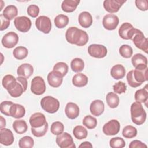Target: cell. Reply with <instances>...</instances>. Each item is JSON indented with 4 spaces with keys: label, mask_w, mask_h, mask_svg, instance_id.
I'll return each mask as SVG.
<instances>
[{
    "label": "cell",
    "mask_w": 148,
    "mask_h": 148,
    "mask_svg": "<svg viewBox=\"0 0 148 148\" xmlns=\"http://www.w3.org/2000/svg\"><path fill=\"white\" fill-rule=\"evenodd\" d=\"M65 38L68 43L78 46H84L88 41L87 33L76 27H71L67 29Z\"/></svg>",
    "instance_id": "cell-1"
},
{
    "label": "cell",
    "mask_w": 148,
    "mask_h": 148,
    "mask_svg": "<svg viewBox=\"0 0 148 148\" xmlns=\"http://www.w3.org/2000/svg\"><path fill=\"white\" fill-rule=\"evenodd\" d=\"M2 84L12 97H19L24 92L23 85L12 75H5L2 79Z\"/></svg>",
    "instance_id": "cell-2"
},
{
    "label": "cell",
    "mask_w": 148,
    "mask_h": 148,
    "mask_svg": "<svg viewBox=\"0 0 148 148\" xmlns=\"http://www.w3.org/2000/svg\"><path fill=\"white\" fill-rule=\"evenodd\" d=\"M131 117L132 121L138 125H142L146 119V113L143 109L141 103L134 102L131 106Z\"/></svg>",
    "instance_id": "cell-3"
},
{
    "label": "cell",
    "mask_w": 148,
    "mask_h": 148,
    "mask_svg": "<svg viewBox=\"0 0 148 148\" xmlns=\"http://www.w3.org/2000/svg\"><path fill=\"white\" fill-rule=\"evenodd\" d=\"M40 106L46 112L54 113L60 108V102L52 96H46L41 99Z\"/></svg>",
    "instance_id": "cell-4"
},
{
    "label": "cell",
    "mask_w": 148,
    "mask_h": 148,
    "mask_svg": "<svg viewBox=\"0 0 148 148\" xmlns=\"http://www.w3.org/2000/svg\"><path fill=\"white\" fill-rule=\"evenodd\" d=\"M138 31V29L134 28L130 23H124L119 29V35L123 39L132 40Z\"/></svg>",
    "instance_id": "cell-5"
},
{
    "label": "cell",
    "mask_w": 148,
    "mask_h": 148,
    "mask_svg": "<svg viewBox=\"0 0 148 148\" xmlns=\"http://www.w3.org/2000/svg\"><path fill=\"white\" fill-rule=\"evenodd\" d=\"M56 143L61 148H75L72 136L68 132H62L56 137Z\"/></svg>",
    "instance_id": "cell-6"
},
{
    "label": "cell",
    "mask_w": 148,
    "mask_h": 148,
    "mask_svg": "<svg viewBox=\"0 0 148 148\" xmlns=\"http://www.w3.org/2000/svg\"><path fill=\"white\" fill-rule=\"evenodd\" d=\"M31 92L37 95L43 94L46 91V84L44 79L40 76L34 77L31 84Z\"/></svg>",
    "instance_id": "cell-7"
},
{
    "label": "cell",
    "mask_w": 148,
    "mask_h": 148,
    "mask_svg": "<svg viewBox=\"0 0 148 148\" xmlns=\"http://www.w3.org/2000/svg\"><path fill=\"white\" fill-rule=\"evenodd\" d=\"M132 40L137 48L144 51L146 53H147L148 40L140 30L138 29L137 32L133 36Z\"/></svg>",
    "instance_id": "cell-8"
},
{
    "label": "cell",
    "mask_w": 148,
    "mask_h": 148,
    "mask_svg": "<svg viewBox=\"0 0 148 148\" xmlns=\"http://www.w3.org/2000/svg\"><path fill=\"white\" fill-rule=\"evenodd\" d=\"M36 28L44 34H49L51 29V22L49 17L46 16H40L35 20Z\"/></svg>",
    "instance_id": "cell-9"
},
{
    "label": "cell",
    "mask_w": 148,
    "mask_h": 148,
    "mask_svg": "<svg viewBox=\"0 0 148 148\" xmlns=\"http://www.w3.org/2000/svg\"><path fill=\"white\" fill-rule=\"evenodd\" d=\"M14 24L16 29L21 32H28L32 25L31 20L26 16H19L14 18Z\"/></svg>",
    "instance_id": "cell-10"
},
{
    "label": "cell",
    "mask_w": 148,
    "mask_h": 148,
    "mask_svg": "<svg viewBox=\"0 0 148 148\" xmlns=\"http://www.w3.org/2000/svg\"><path fill=\"white\" fill-rule=\"evenodd\" d=\"M106 47L99 44H92L88 47V54L93 57L97 58H102L105 57L107 54Z\"/></svg>",
    "instance_id": "cell-11"
},
{
    "label": "cell",
    "mask_w": 148,
    "mask_h": 148,
    "mask_svg": "<svg viewBox=\"0 0 148 148\" xmlns=\"http://www.w3.org/2000/svg\"><path fill=\"white\" fill-rule=\"evenodd\" d=\"M120 129V123L117 120L113 119L104 124L102 128V131L105 135L110 136L117 134Z\"/></svg>",
    "instance_id": "cell-12"
},
{
    "label": "cell",
    "mask_w": 148,
    "mask_h": 148,
    "mask_svg": "<svg viewBox=\"0 0 148 148\" xmlns=\"http://www.w3.org/2000/svg\"><path fill=\"white\" fill-rule=\"evenodd\" d=\"M18 35L13 31L6 33L2 38L1 42L2 45L8 49L13 48L18 42Z\"/></svg>",
    "instance_id": "cell-13"
},
{
    "label": "cell",
    "mask_w": 148,
    "mask_h": 148,
    "mask_svg": "<svg viewBox=\"0 0 148 148\" xmlns=\"http://www.w3.org/2000/svg\"><path fill=\"white\" fill-rule=\"evenodd\" d=\"M119 23V17L113 14H108L105 15L102 20L103 27L107 30H114L116 28Z\"/></svg>",
    "instance_id": "cell-14"
},
{
    "label": "cell",
    "mask_w": 148,
    "mask_h": 148,
    "mask_svg": "<svg viewBox=\"0 0 148 148\" xmlns=\"http://www.w3.org/2000/svg\"><path fill=\"white\" fill-rule=\"evenodd\" d=\"M125 2V0H105L103 1V5L107 12L113 13L117 12Z\"/></svg>",
    "instance_id": "cell-15"
},
{
    "label": "cell",
    "mask_w": 148,
    "mask_h": 148,
    "mask_svg": "<svg viewBox=\"0 0 148 148\" xmlns=\"http://www.w3.org/2000/svg\"><path fill=\"white\" fill-rule=\"evenodd\" d=\"M131 62L135 69L144 70L147 68V59L140 53L134 54L131 58Z\"/></svg>",
    "instance_id": "cell-16"
},
{
    "label": "cell",
    "mask_w": 148,
    "mask_h": 148,
    "mask_svg": "<svg viewBox=\"0 0 148 148\" xmlns=\"http://www.w3.org/2000/svg\"><path fill=\"white\" fill-rule=\"evenodd\" d=\"M29 124L32 128H40L43 127L46 123L45 116L40 112L32 114L29 118Z\"/></svg>",
    "instance_id": "cell-17"
},
{
    "label": "cell",
    "mask_w": 148,
    "mask_h": 148,
    "mask_svg": "<svg viewBox=\"0 0 148 148\" xmlns=\"http://www.w3.org/2000/svg\"><path fill=\"white\" fill-rule=\"evenodd\" d=\"M47 79L49 84L51 87L57 88L61 85L63 80V76L59 72L53 70L47 75Z\"/></svg>",
    "instance_id": "cell-18"
},
{
    "label": "cell",
    "mask_w": 148,
    "mask_h": 148,
    "mask_svg": "<svg viewBox=\"0 0 148 148\" xmlns=\"http://www.w3.org/2000/svg\"><path fill=\"white\" fill-rule=\"evenodd\" d=\"M14 140L13 132L11 130L3 128L0 130V143L5 146L11 145Z\"/></svg>",
    "instance_id": "cell-19"
},
{
    "label": "cell",
    "mask_w": 148,
    "mask_h": 148,
    "mask_svg": "<svg viewBox=\"0 0 148 148\" xmlns=\"http://www.w3.org/2000/svg\"><path fill=\"white\" fill-rule=\"evenodd\" d=\"M65 112L68 118L73 120L79 116L80 110L77 104L73 102H68L65 106Z\"/></svg>",
    "instance_id": "cell-20"
},
{
    "label": "cell",
    "mask_w": 148,
    "mask_h": 148,
    "mask_svg": "<svg viewBox=\"0 0 148 148\" xmlns=\"http://www.w3.org/2000/svg\"><path fill=\"white\" fill-rule=\"evenodd\" d=\"M105 106L102 101L96 99L93 101L90 106L91 113L95 116H99L104 111Z\"/></svg>",
    "instance_id": "cell-21"
},
{
    "label": "cell",
    "mask_w": 148,
    "mask_h": 148,
    "mask_svg": "<svg viewBox=\"0 0 148 148\" xmlns=\"http://www.w3.org/2000/svg\"><path fill=\"white\" fill-rule=\"evenodd\" d=\"M78 21L79 24L83 28H89L92 24V17L91 14L86 11L82 12L79 15Z\"/></svg>",
    "instance_id": "cell-22"
},
{
    "label": "cell",
    "mask_w": 148,
    "mask_h": 148,
    "mask_svg": "<svg viewBox=\"0 0 148 148\" xmlns=\"http://www.w3.org/2000/svg\"><path fill=\"white\" fill-rule=\"evenodd\" d=\"M34 72L33 66L28 63H24L20 65L17 70V73L18 76L24 77L28 79Z\"/></svg>",
    "instance_id": "cell-23"
},
{
    "label": "cell",
    "mask_w": 148,
    "mask_h": 148,
    "mask_svg": "<svg viewBox=\"0 0 148 148\" xmlns=\"http://www.w3.org/2000/svg\"><path fill=\"white\" fill-rule=\"evenodd\" d=\"M148 68H146L144 70H138L135 69L132 70V75L136 83H137L140 86L143 83L148 80V74H147Z\"/></svg>",
    "instance_id": "cell-24"
},
{
    "label": "cell",
    "mask_w": 148,
    "mask_h": 148,
    "mask_svg": "<svg viewBox=\"0 0 148 148\" xmlns=\"http://www.w3.org/2000/svg\"><path fill=\"white\" fill-rule=\"evenodd\" d=\"M10 116L16 119H20L24 116L25 114V108L20 104L13 103L10 110Z\"/></svg>",
    "instance_id": "cell-25"
},
{
    "label": "cell",
    "mask_w": 148,
    "mask_h": 148,
    "mask_svg": "<svg viewBox=\"0 0 148 148\" xmlns=\"http://www.w3.org/2000/svg\"><path fill=\"white\" fill-rule=\"evenodd\" d=\"M125 68L121 64L115 65L111 68L110 75L113 79L116 80L123 79L125 76Z\"/></svg>",
    "instance_id": "cell-26"
},
{
    "label": "cell",
    "mask_w": 148,
    "mask_h": 148,
    "mask_svg": "<svg viewBox=\"0 0 148 148\" xmlns=\"http://www.w3.org/2000/svg\"><path fill=\"white\" fill-rule=\"evenodd\" d=\"M79 3V0H64L61 4V9L65 12L71 13L76 10Z\"/></svg>",
    "instance_id": "cell-27"
},
{
    "label": "cell",
    "mask_w": 148,
    "mask_h": 148,
    "mask_svg": "<svg viewBox=\"0 0 148 148\" xmlns=\"http://www.w3.org/2000/svg\"><path fill=\"white\" fill-rule=\"evenodd\" d=\"M88 79L86 75L82 73L75 74L72 77L73 84L77 87H82L87 85Z\"/></svg>",
    "instance_id": "cell-28"
},
{
    "label": "cell",
    "mask_w": 148,
    "mask_h": 148,
    "mask_svg": "<svg viewBox=\"0 0 148 148\" xmlns=\"http://www.w3.org/2000/svg\"><path fill=\"white\" fill-rule=\"evenodd\" d=\"M18 14V10L14 5H8L3 10L2 15L8 20H12L15 18Z\"/></svg>",
    "instance_id": "cell-29"
},
{
    "label": "cell",
    "mask_w": 148,
    "mask_h": 148,
    "mask_svg": "<svg viewBox=\"0 0 148 148\" xmlns=\"http://www.w3.org/2000/svg\"><path fill=\"white\" fill-rule=\"evenodd\" d=\"M147 85H146L143 88L137 90L135 93V99L140 103H146L148 100Z\"/></svg>",
    "instance_id": "cell-30"
},
{
    "label": "cell",
    "mask_w": 148,
    "mask_h": 148,
    "mask_svg": "<svg viewBox=\"0 0 148 148\" xmlns=\"http://www.w3.org/2000/svg\"><path fill=\"white\" fill-rule=\"evenodd\" d=\"M13 130L18 134L25 133L28 130V125L25 121L23 120H16L13 123Z\"/></svg>",
    "instance_id": "cell-31"
},
{
    "label": "cell",
    "mask_w": 148,
    "mask_h": 148,
    "mask_svg": "<svg viewBox=\"0 0 148 148\" xmlns=\"http://www.w3.org/2000/svg\"><path fill=\"white\" fill-rule=\"evenodd\" d=\"M106 101L108 105L110 108H116L119 104V98L114 92H110L108 93L106 97Z\"/></svg>",
    "instance_id": "cell-32"
},
{
    "label": "cell",
    "mask_w": 148,
    "mask_h": 148,
    "mask_svg": "<svg viewBox=\"0 0 148 148\" xmlns=\"http://www.w3.org/2000/svg\"><path fill=\"white\" fill-rule=\"evenodd\" d=\"M71 69L75 72H80L84 68V62L82 58H75L71 62Z\"/></svg>",
    "instance_id": "cell-33"
},
{
    "label": "cell",
    "mask_w": 148,
    "mask_h": 148,
    "mask_svg": "<svg viewBox=\"0 0 148 148\" xmlns=\"http://www.w3.org/2000/svg\"><path fill=\"white\" fill-rule=\"evenodd\" d=\"M28 54V49L22 46L16 47L13 51V56L17 60H23L27 57Z\"/></svg>",
    "instance_id": "cell-34"
},
{
    "label": "cell",
    "mask_w": 148,
    "mask_h": 148,
    "mask_svg": "<svg viewBox=\"0 0 148 148\" xmlns=\"http://www.w3.org/2000/svg\"><path fill=\"white\" fill-rule=\"evenodd\" d=\"M54 24L58 28H63L65 27L69 23V18L64 14L57 15L54 18Z\"/></svg>",
    "instance_id": "cell-35"
},
{
    "label": "cell",
    "mask_w": 148,
    "mask_h": 148,
    "mask_svg": "<svg viewBox=\"0 0 148 148\" xmlns=\"http://www.w3.org/2000/svg\"><path fill=\"white\" fill-rule=\"evenodd\" d=\"M87 134V130L82 125H77L73 130V134L74 136L79 140L86 138Z\"/></svg>",
    "instance_id": "cell-36"
},
{
    "label": "cell",
    "mask_w": 148,
    "mask_h": 148,
    "mask_svg": "<svg viewBox=\"0 0 148 148\" xmlns=\"http://www.w3.org/2000/svg\"><path fill=\"white\" fill-rule=\"evenodd\" d=\"M137 135V130L135 127L132 125H127L124 127L122 131V135L128 139H131L135 137Z\"/></svg>",
    "instance_id": "cell-37"
},
{
    "label": "cell",
    "mask_w": 148,
    "mask_h": 148,
    "mask_svg": "<svg viewBox=\"0 0 148 148\" xmlns=\"http://www.w3.org/2000/svg\"><path fill=\"white\" fill-rule=\"evenodd\" d=\"M83 124L89 130L94 129L97 125V119L91 115L86 116L82 121Z\"/></svg>",
    "instance_id": "cell-38"
},
{
    "label": "cell",
    "mask_w": 148,
    "mask_h": 148,
    "mask_svg": "<svg viewBox=\"0 0 148 148\" xmlns=\"http://www.w3.org/2000/svg\"><path fill=\"white\" fill-rule=\"evenodd\" d=\"M34 145V140L29 136L22 137L18 142V146L20 148H31Z\"/></svg>",
    "instance_id": "cell-39"
},
{
    "label": "cell",
    "mask_w": 148,
    "mask_h": 148,
    "mask_svg": "<svg viewBox=\"0 0 148 148\" xmlns=\"http://www.w3.org/2000/svg\"><path fill=\"white\" fill-rule=\"evenodd\" d=\"M53 70L59 72L64 77L68 72V66L64 62H59L54 65Z\"/></svg>",
    "instance_id": "cell-40"
},
{
    "label": "cell",
    "mask_w": 148,
    "mask_h": 148,
    "mask_svg": "<svg viewBox=\"0 0 148 148\" xmlns=\"http://www.w3.org/2000/svg\"><path fill=\"white\" fill-rule=\"evenodd\" d=\"M120 54L125 58H130L133 53L132 47L128 45H123L119 48Z\"/></svg>",
    "instance_id": "cell-41"
},
{
    "label": "cell",
    "mask_w": 148,
    "mask_h": 148,
    "mask_svg": "<svg viewBox=\"0 0 148 148\" xmlns=\"http://www.w3.org/2000/svg\"><path fill=\"white\" fill-rule=\"evenodd\" d=\"M64 130V124L60 121H55L51 125L50 131L55 135H58L63 132Z\"/></svg>",
    "instance_id": "cell-42"
},
{
    "label": "cell",
    "mask_w": 148,
    "mask_h": 148,
    "mask_svg": "<svg viewBox=\"0 0 148 148\" xmlns=\"http://www.w3.org/2000/svg\"><path fill=\"white\" fill-rule=\"evenodd\" d=\"M49 125L47 122L42 127L40 128H32L31 127V132L34 136L36 137H42L47 132L48 130Z\"/></svg>",
    "instance_id": "cell-43"
},
{
    "label": "cell",
    "mask_w": 148,
    "mask_h": 148,
    "mask_svg": "<svg viewBox=\"0 0 148 148\" xmlns=\"http://www.w3.org/2000/svg\"><path fill=\"white\" fill-rule=\"evenodd\" d=\"M109 145L112 148H123L125 147V142L120 137H114L110 140Z\"/></svg>",
    "instance_id": "cell-44"
},
{
    "label": "cell",
    "mask_w": 148,
    "mask_h": 148,
    "mask_svg": "<svg viewBox=\"0 0 148 148\" xmlns=\"http://www.w3.org/2000/svg\"><path fill=\"white\" fill-rule=\"evenodd\" d=\"M13 103H13L12 101H5L2 102L0 104L1 112L7 116H10V108Z\"/></svg>",
    "instance_id": "cell-45"
},
{
    "label": "cell",
    "mask_w": 148,
    "mask_h": 148,
    "mask_svg": "<svg viewBox=\"0 0 148 148\" xmlns=\"http://www.w3.org/2000/svg\"><path fill=\"white\" fill-rule=\"evenodd\" d=\"M113 91L116 94H121L122 93H125L127 90V86L125 83L121 81H119L117 83H116L113 86Z\"/></svg>",
    "instance_id": "cell-46"
},
{
    "label": "cell",
    "mask_w": 148,
    "mask_h": 148,
    "mask_svg": "<svg viewBox=\"0 0 148 148\" xmlns=\"http://www.w3.org/2000/svg\"><path fill=\"white\" fill-rule=\"evenodd\" d=\"M27 13L31 17L35 18L39 13V8L36 5H30L27 8Z\"/></svg>",
    "instance_id": "cell-47"
},
{
    "label": "cell",
    "mask_w": 148,
    "mask_h": 148,
    "mask_svg": "<svg viewBox=\"0 0 148 148\" xmlns=\"http://www.w3.org/2000/svg\"><path fill=\"white\" fill-rule=\"evenodd\" d=\"M136 6L142 11H146L148 9V2L147 0H136Z\"/></svg>",
    "instance_id": "cell-48"
},
{
    "label": "cell",
    "mask_w": 148,
    "mask_h": 148,
    "mask_svg": "<svg viewBox=\"0 0 148 148\" xmlns=\"http://www.w3.org/2000/svg\"><path fill=\"white\" fill-rule=\"evenodd\" d=\"M127 80L128 82V83L129 84L130 86H131V87H138L139 86H140L139 84H138L137 83H136V82L135 81L133 75H132V70L130 71V72H128V73L127 74Z\"/></svg>",
    "instance_id": "cell-49"
},
{
    "label": "cell",
    "mask_w": 148,
    "mask_h": 148,
    "mask_svg": "<svg viewBox=\"0 0 148 148\" xmlns=\"http://www.w3.org/2000/svg\"><path fill=\"white\" fill-rule=\"evenodd\" d=\"M147 146L146 144L143 143L140 140H134L131 142L129 147L130 148H143L145 147L146 148Z\"/></svg>",
    "instance_id": "cell-50"
},
{
    "label": "cell",
    "mask_w": 148,
    "mask_h": 148,
    "mask_svg": "<svg viewBox=\"0 0 148 148\" xmlns=\"http://www.w3.org/2000/svg\"><path fill=\"white\" fill-rule=\"evenodd\" d=\"M0 18H1V27H0V30L1 31H3L8 28V27L10 25V21L6 20L4 17L3 16L2 14L0 15Z\"/></svg>",
    "instance_id": "cell-51"
},
{
    "label": "cell",
    "mask_w": 148,
    "mask_h": 148,
    "mask_svg": "<svg viewBox=\"0 0 148 148\" xmlns=\"http://www.w3.org/2000/svg\"><path fill=\"white\" fill-rule=\"evenodd\" d=\"M16 79L23 85V86L24 87V92H25L27 88V84L28 83H27V78H25L24 77H22V76H18Z\"/></svg>",
    "instance_id": "cell-52"
},
{
    "label": "cell",
    "mask_w": 148,
    "mask_h": 148,
    "mask_svg": "<svg viewBox=\"0 0 148 148\" xmlns=\"http://www.w3.org/2000/svg\"><path fill=\"white\" fill-rule=\"evenodd\" d=\"M79 147H92V144L88 141H85L82 142L80 145H79Z\"/></svg>",
    "instance_id": "cell-53"
},
{
    "label": "cell",
    "mask_w": 148,
    "mask_h": 148,
    "mask_svg": "<svg viewBox=\"0 0 148 148\" xmlns=\"http://www.w3.org/2000/svg\"><path fill=\"white\" fill-rule=\"evenodd\" d=\"M6 126V120L5 119L1 116V128H5Z\"/></svg>",
    "instance_id": "cell-54"
}]
</instances>
